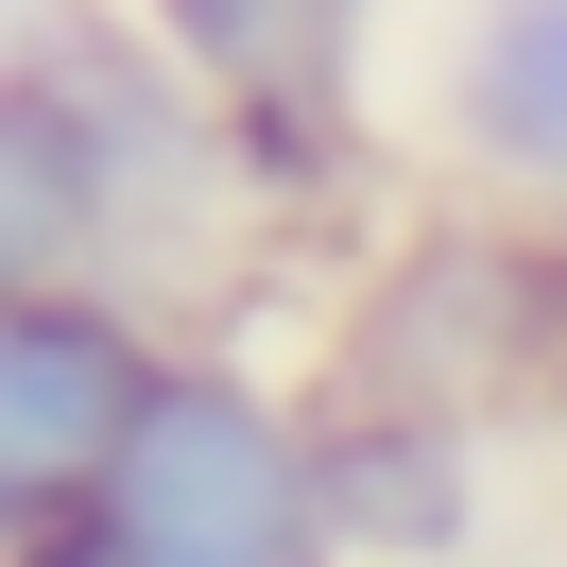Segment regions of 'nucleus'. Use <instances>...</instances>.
<instances>
[{
    "label": "nucleus",
    "mask_w": 567,
    "mask_h": 567,
    "mask_svg": "<svg viewBox=\"0 0 567 567\" xmlns=\"http://www.w3.org/2000/svg\"><path fill=\"white\" fill-rule=\"evenodd\" d=\"M224 207H258L207 70L155 18L35 0L0 52V276H173Z\"/></svg>",
    "instance_id": "nucleus-1"
},
{
    "label": "nucleus",
    "mask_w": 567,
    "mask_h": 567,
    "mask_svg": "<svg viewBox=\"0 0 567 567\" xmlns=\"http://www.w3.org/2000/svg\"><path fill=\"white\" fill-rule=\"evenodd\" d=\"M0 550H52V567H344L327 550L310 413L258 395L241 361H173L155 413L121 430V464L70 516H18Z\"/></svg>",
    "instance_id": "nucleus-2"
},
{
    "label": "nucleus",
    "mask_w": 567,
    "mask_h": 567,
    "mask_svg": "<svg viewBox=\"0 0 567 567\" xmlns=\"http://www.w3.org/2000/svg\"><path fill=\"white\" fill-rule=\"evenodd\" d=\"M155 379H173V344H155L138 292H104V276H18L0 292V533L70 516L121 464V430L155 413Z\"/></svg>",
    "instance_id": "nucleus-3"
},
{
    "label": "nucleus",
    "mask_w": 567,
    "mask_h": 567,
    "mask_svg": "<svg viewBox=\"0 0 567 567\" xmlns=\"http://www.w3.org/2000/svg\"><path fill=\"white\" fill-rule=\"evenodd\" d=\"M138 18L207 70L258 207H310L361 173V0H138Z\"/></svg>",
    "instance_id": "nucleus-4"
},
{
    "label": "nucleus",
    "mask_w": 567,
    "mask_h": 567,
    "mask_svg": "<svg viewBox=\"0 0 567 567\" xmlns=\"http://www.w3.org/2000/svg\"><path fill=\"white\" fill-rule=\"evenodd\" d=\"M327 550L344 567H464L482 550V413H413V395H327Z\"/></svg>",
    "instance_id": "nucleus-5"
},
{
    "label": "nucleus",
    "mask_w": 567,
    "mask_h": 567,
    "mask_svg": "<svg viewBox=\"0 0 567 567\" xmlns=\"http://www.w3.org/2000/svg\"><path fill=\"white\" fill-rule=\"evenodd\" d=\"M447 138L498 189H550L567 207V0H482L447 52Z\"/></svg>",
    "instance_id": "nucleus-6"
}]
</instances>
